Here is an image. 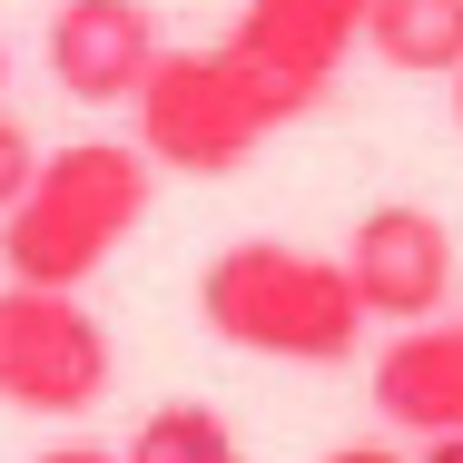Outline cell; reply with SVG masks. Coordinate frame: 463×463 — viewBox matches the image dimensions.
Returning <instances> with one entry per match:
<instances>
[{"label": "cell", "instance_id": "6da1fadb", "mask_svg": "<svg viewBox=\"0 0 463 463\" xmlns=\"http://www.w3.org/2000/svg\"><path fill=\"white\" fill-rule=\"evenodd\" d=\"M197 316L217 345L267 355V365H355L365 345V296L345 277V257L286 247V237H237L207 257L197 277Z\"/></svg>", "mask_w": 463, "mask_h": 463}, {"label": "cell", "instance_id": "7a4b0ae2", "mask_svg": "<svg viewBox=\"0 0 463 463\" xmlns=\"http://www.w3.org/2000/svg\"><path fill=\"white\" fill-rule=\"evenodd\" d=\"M148 187H158V158L138 138H70V148H50L40 178H30V197L0 217V277L80 296L138 237Z\"/></svg>", "mask_w": 463, "mask_h": 463}, {"label": "cell", "instance_id": "3957f363", "mask_svg": "<svg viewBox=\"0 0 463 463\" xmlns=\"http://www.w3.org/2000/svg\"><path fill=\"white\" fill-rule=\"evenodd\" d=\"M296 109H316V90H296L286 70L247 60L237 40L217 50H168L138 90V148L178 178H227L257 158V138H277Z\"/></svg>", "mask_w": 463, "mask_h": 463}, {"label": "cell", "instance_id": "277c9868", "mask_svg": "<svg viewBox=\"0 0 463 463\" xmlns=\"http://www.w3.org/2000/svg\"><path fill=\"white\" fill-rule=\"evenodd\" d=\"M118 374V345L80 296L60 286H0V404L80 424Z\"/></svg>", "mask_w": 463, "mask_h": 463}, {"label": "cell", "instance_id": "5b68a950", "mask_svg": "<svg viewBox=\"0 0 463 463\" xmlns=\"http://www.w3.org/2000/svg\"><path fill=\"white\" fill-rule=\"evenodd\" d=\"M345 277L365 296V316L384 326H424L454 306V227L414 197H384L345 227Z\"/></svg>", "mask_w": 463, "mask_h": 463}, {"label": "cell", "instance_id": "8992f818", "mask_svg": "<svg viewBox=\"0 0 463 463\" xmlns=\"http://www.w3.org/2000/svg\"><path fill=\"white\" fill-rule=\"evenodd\" d=\"M40 50H50L60 99H80V109H138L148 70L168 60V40H158V10H148V0H60Z\"/></svg>", "mask_w": 463, "mask_h": 463}, {"label": "cell", "instance_id": "52a82bcc", "mask_svg": "<svg viewBox=\"0 0 463 463\" xmlns=\"http://www.w3.org/2000/svg\"><path fill=\"white\" fill-rule=\"evenodd\" d=\"M374 414L394 434H463V316L394 326V345L374 355Z\"/></svg>", "mask_w": 463, "mask_h": 463}, {"label": "cell", "instance_id": "ba28073f", "mask_svg": "<svg viewBox=\"0 0 463 463\" xmlns=\"http://www.w3.org/2000/svg\"><path fill=\"white\" fill-rule=\"evenodd\" d=\"M227 40H237L247 60L286 70L296 90H316V99H326L335 60H345V50L365 40V0H247Z\"/></svg>", "mask_w": 463, "mask_h": 463}, {"label": "cell", "instance_id": "9c48e42d", "mask_svg": "<svg viewBox=\"0 0 463 463\" xmlns=\"http://www.w3.org/2000/svg\"><path fill=\"white\" fill-rule=\"evenodd\" d=\"M365 50L404 80L463 70V0H365Z\"/></svg>", "mask_w": 463, "mask_h": 463}, {"label": "cell", "instance_id": "30bf717a", "mask_svg": "<svg viewBox=\"0 0 463 463\" xmlns=\"http://www.w3.org/2000/svg\"><path fill=\"white\" fill-rule=\"evenodd\" d=\"M118 463H247V454H237V424H227L217 404L178 394V404L138 414V434L118 444Z\"/></svg>", "mask_w": 463, "mask_h": 463}, {"label": "cell", "instance_id": "8fae6325", "mask_svg": "<svg viewBox=\"0 0 463 463\" xmlns=\"http://www.w3.org/2000/svg\"><path fill=\"white\" fill-rule=\"evenodd\" d=\"M30 178H40V138H30V128H20L10 109H0V217H10L20 197H30Z\"/></svg>", "mask_w": 463, "mask_h": 463}, {"label": "cell", "instance_id": "7c38bea8", "mask_svg": "<svg viewBox=\"0 0 463 463\" xmlns=\"http://www.w3.org/2000/svg\"><path fill=\"white\" fill-rule=\"evenodd\" d=\"M40 463H118V444H90V434H70V444H50Z\"/></svg>", "mask_w": 463, "mask_h": 463}, {"label": "cell", "instance_id": "4fadbf2b", "mask_svg": "<svg viewBox=\"0 0 463 463\" xmlns=\"http://www.w3.org/2000/svg\"><path fill=\"white\" fill-rule=\"evenodd\" d=\"M326 463H414V454H394V444H335Z\"/></svg>", "mask_w": 463, "mask_h": 463}, {"label": "cell", "instance_id": "5bb4252c", "mask_svg": "<svg viewBox=\"0 0 463 463\" xmlns=\"http://www.w3.org/2000/svg\"><path fill=\"white\" fill-rule=\"evenodd\" d=\"M414 463H463V434H424V444H414Z\"/></svg>", "mask_w": 463, "mask_h": 463}, {"label": "cell", "instance_id": "9a60e30c", "mask_svg": "<svg viewBox=\"0 0 463 463\" xmlns=\"http://www.w3.org/2000/svg\"><path fill=\"white\" fill-rule=\"evenodd\" d=\"M0 90H10V40H0Z\"/></svg>", "mask_w": 463, "mask_h": 463}, {"label": "cell", "instance_id": "2e32d148", "mask_svg": "<svg viewBox=\"0 0 463 463\" xmlns=\"http://www.w3.org/2000/svg\"><path fill=\"white\" fill-rule=\"evenodd\" d=\"M454 118H463V70H454Z\"/></svg>", "mask_w": 463, "mask_h": 463}]
</instances>
